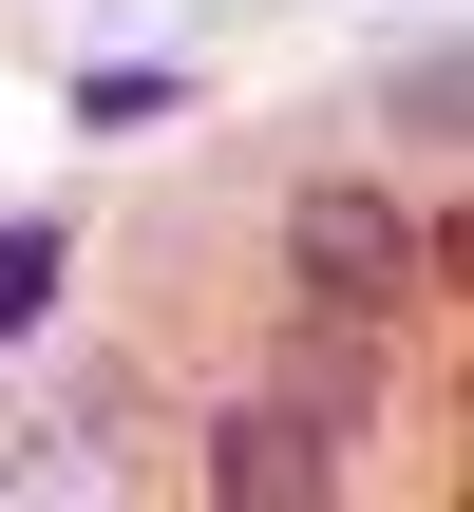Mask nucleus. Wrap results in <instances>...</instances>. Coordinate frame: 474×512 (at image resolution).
<instances>
[{
	"instance_id": "f257e3e1",
	"label": "nucleus",
	"mask_w": 474,
	"mask_h": 512,
	"mask_svg": "<svg viewBox=\"0 0 474 512\" xmlns=\"http://www.w3.org/2000/svg\"><path fill=\"white\" fill-rule=\"evenodd\" d=\"M266 266H285V304H304V323H399V304L437 285V190H418V171L323 152V171H285Z\"/></svg>"
},
{
	"instance_id": "39448f33",
	"label": "nucleus",
	"mask_w": 474,
	"mask_h": 512,
	"mask_svg": "<svg viewBox=\"0 0 474 512\" xmlns=\"http://www.w3.org/2000/svg\"><path fill=\"white\" fill-rule=\"evenodd\" d=\"M171 95H190V76H152V57H114V76H95V95H76V114H95V133H152V114H171Z\"/></svg>"
},
{
	"instance_id": "f03ea898",
	"label": "nucleus",
	"mask_w": 474,
	"mask_h": 512,
	"mask_svg": "<svg viewBox=\"0 0 474 512\" xmlns=\"http://www.w3.org/2000/svg\"><path fill=\"white\" fill-rule=\"evenodd\" d=\"M342 475H361V399H323V380H247V399L190 418V494L209 512H304Z\"/></svg>"
},
{
	"instance_id": "7ed1b4c3",
	"label": "nucleus",
	"mask_w": 474,
	"mask_h": 512,
	"mask_svg": "<svg viewBox=\"0 0 474 512\" xmlns=\"http://www.w3.org/2000/svg\"><path fill=\"white\" fill-rule=\"evenodd\" d=\"M76 304V209H0V342H38Z\"/></svg>"
},
{
	"instance_id": "20e7f679",
	"label": "nucleus",
	"mask_w": 474,
	"mask_h": 512,
	"mask_svg": "<svg viewBox=\"0 0 474 512\" xmlns=\"http://www.w3.org/2000/svg\"><path fill=\"white\" fill-rule=\"evenodd\" d=\"M380 133H399V171H418V190L456 171V38H418V57L380 76Z\"/></svg>"
}]
</instances>
